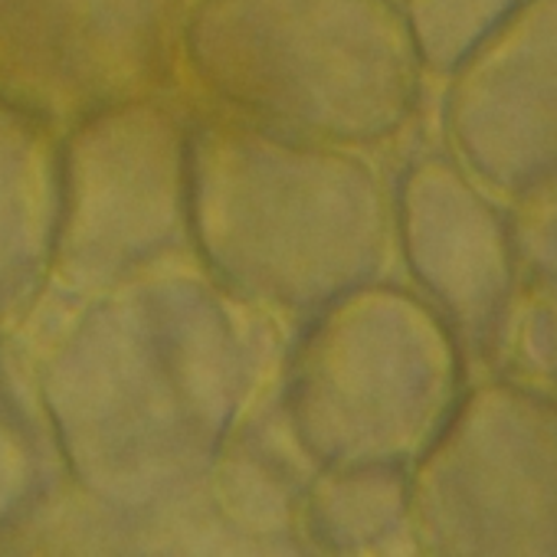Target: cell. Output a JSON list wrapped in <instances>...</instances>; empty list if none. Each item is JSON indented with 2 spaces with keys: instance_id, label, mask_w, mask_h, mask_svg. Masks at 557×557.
<instances>
[{
  "instance_id": "obj_6",
  "label": "cell",
  "mask_w": 557,
  "mask_h": 557,
  "mask_svg": "<svg viewBox=\"0 0 557 557\" xmlns=\"http://www.w3.org/2000/svg\"><path fill=\"white\" fill-rule=\"evenodd\" d=\"M508 233L528 278L557 286V181L511 200Z\"/></svg>"
},
{
  "instance_id": "obj_3",
  "label": "cell",
  "mask_w": 557,
  "mask_h": 557,
  "mask_svg": "<svg viewBox=\"0 0 557 557\" xmlns=\"http://www.w3.org/2000/svg\"><path fill=\"white\" fill-rule=\"evenodd\" d=\"M407 252L426 289L475 342L492 345L518 286L508 216L453 164H423L404 197Z\"/></svg>"
},
{
  "instance_id": "obj_4",
  "label": "cell",
  "mask_w": 557,
  "mask_h": 557,
  "mask_svg": "<svg viewBox=\"0 0 557 557\" xmlns=\"http://www.w3.org/2000/svg\"><path fill=\"white\" fill-rule=\"evenodd\" d=\"M505 374L557 400V286L524 278L495 335Z\"/></svg>"
},
{
  "instance_id": "obj_5",
  "label": "cell",
  "mask_w": 557,
  "mask_h": 557,
  "mask_svg": "<svg viewBox=\"0 0 557 557\" xmlns=\"http://www.w3.org/2000/svg\"><path fill=\"white\" fill-rule=\"evenodd\" d=\"M521 0H407V27L420 63L456 73Z\"/></svg>"
},
{
  "instance_id": "obj_2",
  "label": "cell",
  "mask_w": 557,
  "mask_h": 557,
  "mask_svg": "<svg viewBox=\"0 0 557 557\" xmlns=\"http://www.w3.org/2000/svg\"><path fill=\"white\" fill-rule=\"evenodd\" d=\"M446 125L495 197L511 203L557 181V0H521L456 70Z\"/></svg>"
},
{
  "instance_id": "obj_1",
  "label": "cell",
  "mask_w": 557,
  "mask_h": 557,
  "mask_svg": "<svg viewBox=\"0 0 557 557\" xmlns=\"http://www.w3.org/2000/svg\"><path fill=\"white\" fill-rule=\"evenodd\" d=\"M433 554L557 557V400L502 374L472 387L417 475Z\"/></svg>"
}]
</instances>
